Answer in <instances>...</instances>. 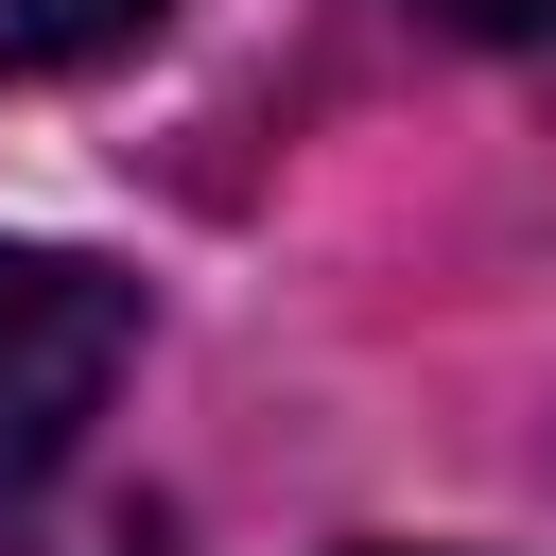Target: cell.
I'll return each mask as SVG.
<instances>
[{
	"instance_id": "cell-3",
	"label": "cell",
	"mask_w": 556,
	"mask_h": 556,
	"mask_svg": "<svg viewBox=\"0 0 556 556\" xmlns=\"http://www.w3.org/2000/svg\"><path fill=\"white\" fill-rule=\"evenodd\" d=\"M434 35H486V52H521V35H556V0H417Z\"/></svg>"
},
{
	"instance_id": "cell-1",
	"label": "cell",
	"mask_w": 556,
	"mask_h": 556,
	"mask_svg": "<svg viewBox=\"0 0 556 556\" xmlns=\"http://www.w3.org/2000/svg\"><path fill=\"white\" fill-rule=\"evenodd\" d=\"M122 348H139V295H122L104 261H70V243H0V486H35V469L104 417Z\"/></svg>"
},
{
	"instance_id": "cell-2",
	"label": "cell",
	"mask_w": 556,
	"mask_h": 556,
	"mask_svg": "<svg viewBox=\"0 0 556 556\" xmlns=\"http://www.w3.org/2000/svg\"><path fill=\"white\" fill-rule=\"evenodd\" d=\"M139 17H174V0H0V70H70V52H122Z\"/></svg>"
}]
</instances>
